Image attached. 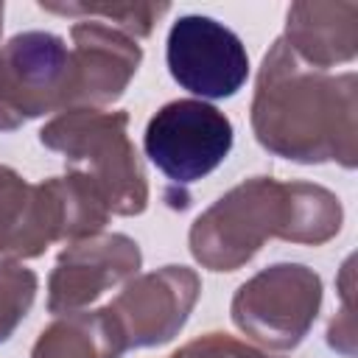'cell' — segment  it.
<instances>
[{
    "mask_svg": "<svg viewBox=\"0 0 358 358\" xmlns=\"http://www.w3.org/2000/svg\"><path fill=\"white\" fill-rule=\"evenodd\" d=\"M249 117L255 140L274 157L358 165V76L313 70L282 39L260 62Z\"/></svg>",
    "mask_w": 358,
    "mask_h": 358,
    "instance_id": "obj_1",
    "label": "cell"
},
{
    "mask_svg": "<svg viewBox=\"0 0 358 358\" xmlns=\"http://www.w3.org/2000/svg\"><path fill=\"white\" fill-rule=\"evenodd\" d=\"M338 196L313 182L252 176L213 201L187 232L190 255L210 271H238L266 241L322 246L341 232Z\"/></svg>",
    "mask_w": 358,
    "mask_h": 358,
    "instance_id": "obj_2",
    "label": "cell"
},
{
    "mask_svg": "<svg viewBox=\"0 0 358 358\" xmlns=\"http://www.w3.org/2000/svg\"><path fill=\"white\" fill-rule=\"evenodd\" d=\"M101 190L78 171L31 185L14 168L0 165V255L31 260L56 241L98 235L109 221Z\"/></svg>",
    "mask_w": 358,
    "mask_h": 358,
    "instance_id": "obj_3",
    "label": "cell"
},
{
    "mask_svg": "<svg viewBox=\"0 0 358 358\" xmlns=\"http://www.w3.org/2000/svg\"><path fill=\"white\" fill-rule=\"evenodd\" d=\"M39 143L84 173L112 215H140L148 207V182L129 137V115L115 109H67L50 117Z\"/></svg>",
    "mask_w": 358,
    "mask_h": 358,
    "instance_id": "obj_4",
    "label": "cell"
},
{
    "mask_svg": "<svg viewBox=\"0 0 358 358\" xmlns=\"http://www.w3.org/2000/svg\"><path fill=\"white\" fill-rule=\"evenodd\" d=\"M322 308V277L302 263H274L249 277L232 296V324L266 350H294Z\"/></svg>",
    "mask_w": 358,
    "mask_h": 358,
    "instance_id": "obj_5",
    "label": "cell"
},
{
    "mask_svg": "<svg viewBox=\"0 0 358 358\" xmlns=\"http://www.w3.org/2000/svg\"><path fill=\"white\" fill-rule=\"evenodd\" d=\"M232 120L207 101L179 98L159 106L143 134L148 159L173 187L210 176L232 151Z\"/></svg>",
    "mask_w": 358,
    "mask_h": 358,
    "instance_id": "obj_6",
    "label": "cell"
},
{
    "mask_svg": "<svg viewBox=\"0 0 358 358\" xmlns=\"http://www.w3.org/2000/svg\"><path fill=\"white\" fill-rule=\"evenodd\" d=\"M70 48L50 31L14 34L0 48V131L64 112Z\"/></svg>",
    "mask_w": 358,
    "mask_h": 358,
    "instance_id": "obj_7",
    "label": "cell"
},
{
    "mask_svg": "<svg viewBox=\"0 0 358 358\" xmlns=\"http://www.w3.org/2000/svg\"><path fill=\"white\" fill-rule=\"evenodd\" d=\"M165 62L171 78L199 101L232 98L249 78V53L241 36L204 14H185L171 25Z\"/></svg>",
    "mask_w": 358,
    "mask_h": 358,
    "instance_id": "obj_8",
    "label": "cell"
},
{
    "mask_svg": "<svg viewBox=\"0 0 358 358\" xmlns=\"http://www.w3.org/2000/svg\"><path fill=\"white\" fill-rule=\"evenodd\" d=\"M201 294V280L187 266H162L134 274L106 305L126 350L168 344L190 319Z\"/></svg>",
    "mask_w": 358,
    "mask_h": 358,
    "instance_id": "obj_9",
    "label": "cell"
},
{
    "mask_svg": "<svg viewBox=\"0 0 358 358\" xmlns=\"http://www.w3.org/2000/svg\"><path fill=\"white\" fill-rule=\"evenodd\" d=\"M143 266V252L123 232L67 243L48 277V310L56 316L84 310L115 285H126Z\"/></svg>",
    "mask_w": 358,
    "mask_h": 358,
    "instance_id": "obj_10",
    "label": "cell"
},
{
    "mask_svg": "<svg viewBox=\"0 0 358 358\" xmlns=\"http://www.w3.org/2000/svg\"><path fill=\"white\" fill-rule=\"evenodd\" d=\"M70 39L64 112L115 103L140 70L143 48L137 39L98 20H78L70 28Z\"/></svg>",
    "mask_w": 358,
    "mask_h": 358,
    "instance_id": "obj_11",
    "label": "cell"
},
{
    "mask_svg": "<svg viewBox=\"0 0 358 358\" xmlns=\"http://www.w3.org/2000/svg\"><path fill=\"white\" fill-rule=\"evenodd\" d=\"M288 50L313 70H330L358 56V3H291L285 11Z\"/></svg>",
    "mask_w": 358,
    "mask_h": 358,
    "instance_id": "obj_12",
    "label": "cell"
},
{
    "mask_svg": "<svg viewBox=\"0 0 358 358\" xmlns=\"http://www.w3.org/2000/svg\"><path fill=\"white\" fill-rule=\"evenodd\" d=\"M123 338L106 308L59 316L34 341L31 358H120Z\"/></svg>",
    "mask_w": 358,
    "mask_h": 358,
    "instance_id": "obj_13",
    "label": "cell"
},
{
    "mask_svg": "<svg viewBox=\"0 0 358 358\" xmlns=\"http://www.w3.org/2000/svg\"><path fill=\"white\" fill-rule=\"evenodd\" d=\"M48 14L62 17H81L106 22L131 39H143L154 31V25L171 11L168 3H39Z\"/></svg>",
    "mask_w": 358,
    "mask_h": 358,
    "instance_id": "obj_14",
    "label": "cell"
},
{
    "mask_svg": "<svg viewBox=\"0 0 358 358\" xmlns=\"http://www.w3.org/2000/svg\"><path fill=\"white\" fill-rule=\"evenodd\" d=\"M36 274L17 260L0 257V344L14 336L36 299Z\"/></svg>",
    "mask_w": 358,
    "mask_h": 358,
    "instance_id": "obj_15",
    "label": "cell"
},
{
    "mask_svg": "<svg viewBox=\"0 0 358 358\" xmlns=\"http://www.w3.org/2000/svg\"><path fill=\"white\" fill-rule=\"evenodd\" d=\"M171 358H274L252 344L238 341L235 336L227 333H204L185 347H179Z\"/></svg>",
    "mask_w": 358,
    "mask_h": 358,
    "instance_id": "obj_16",
    "label": "cell"
},
{
    "mask_svg": "<svg viewBox=\"0 0 358 358\" xmlns=\"http://www.w3.org/2000/svg\"><path fill=\"white\" fill-rule=\"evenodd\" d=\"M338 294H341V310L338 316H333L330 327H327V344L352 358L355 355V316H352V257L344 263L341 277H338Z\"/></svg>",
    "mask_w": 358,
    "mask_h": 358,
    "instance_id": "obj_17",
    "label": "cell"
},
{
    "mask_svg": "<svg viewBox=\"0 0 358 358\" xmlns=\"http://www.w3.org/2000/svg\"><path fill=\"white\" fill-rule=\"evenodd\" d=\"M3 14H6V6L0 3V36H3Z\"/></svg>",
    "mask_w": 358,
    "mask_h": 358,
    "instance_id": "obj_18",
    "label": "cell"
}]
</instances>
